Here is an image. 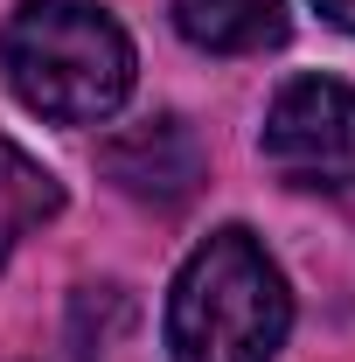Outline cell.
Segmentation results:
<instances>
[{"instance_id": "cell-6", "label": "cell", "mask_w": 355, "mask_h": 362, "mask_svg": "<svg viewBox=\"0 0 355 362\" xmlns=\"http://www.w3.org/2000/svg\"><path fill=\"white\" fill-rule=\"evenodd\" d=\"M63 209V181L49 175L35 153H21L14 139H0V265L14 258V244L28 230H42Z\"/></svg>"}, {"instance_id": "cell-3", "label": "cell", "mask_w": 355, "mask_h": 362, "mask_svg": "<svg viewBox=\"0 0 355 362\" xmlns=\"http://www.w3.org/2000/svg\"><path fill=\"white\" fill-rule=\"evenodd\" d=\"M265 160L293 188L349 195L355 188V90L334 77H293L265 112Z\"/></svg>"}, {"instance_id": "cell-4", "label": "cell", "mask_w": 355, "mask_h": 362, "mask_svg": "<svg viewBox=\"0 0 355 362\" xmlns=\"http://www.w3.org/2000/svg\"><path fill=\"white\" fill-rule=\"evenodd\" d=\"M202 139L188 119L161 112V119H139L126 133H112L98 146V175L112 181L119 195H133L146 209H181L195 188H202Z\"/></svg>"}, {"instance_id": "cell-7", "label": "cell", "mask_w": 355, "mask_h": 362, "mask_svg": "<svg viewBox=\"0 0 355 362\" xmlns=\"http://www.w3.org/2000/svg\"><path fill=\"white\" fill-rule=\"evenodd\" d=\"M313 7H320L334 28H355V0H313Z\"/></svg>"}, {"instance_id": "cell-1", "label": "cell", "mask_w": 355, "mask_h": 362, "mask_svg": "<svg viewBox=\"0 0 355 362\" xmlns=\"http://www.w3.org/2000/svg\"><path fill=\"white\" fill-rule=\"evenodd\" d=\"M0 70L28 112L98 126L133 90V42L98 0H21L0 28Z\"/></svg>"}, {"instance_id": "cell-5", "label": "cell", "mask_w": 355, "mask_h": 362, "mask_svg": "<svg viewBox=\"0 0 355 362\" xmlns=\"http://www.w3.org/2000/svg\"><path fill=\"white\" fill-rule=\"evenodd\" d=\"M175 28L195 49L244 56L286 35V0H175Z\"/></svg>"}, {"instance_id": "cell-2", "label": "cell", "mask_w": 355, "mask_h": 362, "mask_svg": "<svg viewBox=\"0 0 355 362\" xmlns=\"http://www.w3.org/2000/svg\"><path fill=\"white\" fill-rule=\"evenodd\" d=\"M293 327V293L251 230H216L175 279L168 349L175 362H272Z\"/></svg>"}]
</instances>
